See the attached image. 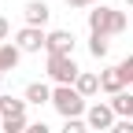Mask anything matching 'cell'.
<instances>
[{"mask_svg":"<svg viewBox=\"0 0 133 133\" xmlns=\"http://www.w3.org/2000/svg\"><path fill=\"white\" fill-rule=\"evenodd\" d=\"M59 133H89V122H85V118H66Z\"/></svg>","mask_w":133,"mask_h":133,"instance_id":"obj_15","label":"cell"},{"mask_svg":"<svg viewBox=\"0 0 133 133\" xmlns=\"http://www.w3.org/2000/svg\"><path fill=\"white\" fill-rule=\"evenodd\" d=\"M15 44H19L22 56H33V52H41V48H48V33L37 30V26H22L15 33Z\"/></svg>","mask_w":133,"mask_h":133,"instance_id":"obj_4","label":"cell"},{"mask_svg":"<svg viewBox=\"0 0 133 133\" xmlns=\"http://www.w3.org/2000/svg\"><path fill=\"white\" fill-rule=\"evenodd\" d=\"M85 122H89V129H107L111 133V126L118 122V115L111 111V104H89V111H85Z\"/></svg>","mask_w":133,"mask_h":133,"instance_id":"obj_5","label":"cell"},{"mask_svg":"<svg viewBox=\"0 0 133 133\" xmlns=\"http://www.w3.org/2000/svg\"><path fill=\"white\" fill-rule=\"evenodd\" d=\"M118 70H122V78H126V85L133 89V56H126V59L118 63Z\"/></svg>","mask_w":133,"mask_h":133,"instance_id":"obj_16","label":"cell"},{"mask_svg":"<svg viewBox=\"0 0 133 133\" xmlns=\"http://www.w3.org/2000/svg\"><path fill=\"white\" fill-rule=\"evenodd\" d=\"M74 89L85 96V100H92V96L100 92V74H92V70H81V78L74 81Z\"/></svg>","mask_w":133,"mask_h":133,"instance_id":"obj_12","label":"cell"},{"mask_svg":"<svg viewBox=\"0 0 133 133\" xmlns=\"http://www.w3.org/2000/svg\"><path fill=\"white\" fill-rule=\"evenodd\" d=\"M0 133H4V129H0Z\"/></svg>","mask_w":133,"mask_h":133,"instance_id":"obj_25","label":"cell"},{"mask_svg":"<svg viewBox=\"0 0 133 133\" xmlns=\"http://www.w3.org/2000/svg\"><path fill=\"white\" fill-rule=\"evenodd\" d=\"M126 4H129V8H133V0H126Z\"/></svg>","mask_w":133,"mask_h":133,"instance_id":"obj_23","label":"cell"},{"mask_svg":"<svg viewBox=\"0 0 133 133\" xmlns=\"http://www.w3.org/2000/svg\"><path fill=\"white\" fill-rule=\"evenodd\" d=\"M8 37H11V22L0 15V44H8Z\"/></svg>","mask_w":133,"mask_h":133,"instance_id":"obj_18","label":"cell"},{"mask_svg":"<svg viewBox=\"0 0 133 133\" xmlns=\"http://www.w3.org/2000/svg\"><path fill=\"white\" fill-rule=\"evenodd\" d=\"M19 59H22V52H19V44H15V41L0 44V74L15 70V66H19Z\"/></svg>","mask_w":133,"mask_h":133,"instance_id":"obj_11","label":"cell"},{"mask_svg":"<svg viewBox=\"0 0 133 133\" xmlns=\"http://www.w3.org/2000/svg\"><path fill=\"white\" fill-rule=\"evenodd\" d=\"M66 8H89V0H66Z\"/></svg>","mask_w":133,"mask_h":133,"instance_id":"obj_20","label":"cell"},{"mask_svg":"<svg viewBox=\"0 0 133 133\" xmlns=\"http://www.w3.org/2000/svg\"><path fill=\"white\" fill-rule=\"evenodd\" d=\"M100 92H107V96L126 92V78H122L118 66H107V70H100Z\"/></svg>","mask_w":133,"mask_h":133,"instance_id":"obj_8","label":"cell"},{"mask_svg":"<svg viewBox=\"0 0 133 133\" xmlns=\"http://www.w3.org/2000/svg\"><path fill=\"white\" fill-rule=\"evenodd\" d=\"M111 133H133V122L129 118H118V122L111 126Z\"/></svg>","mask_w":133,"mask_h":133,"instance_id":"obj_17","label":"cell"},{"mask_svg":"<svg viewBox=\"0 0 133 133\" xmlns=\"http://www.w3.org/2000/svg\"><path fill=\"white\" fill-rule=\"evenodd\" d=\"M100 4H104V0H89V8H100Z\"/></svg>","mask_w":133,"mask_h":133,"instance_id":"obj_21","label":"cell"},{"mask_svg":"<svg viewBox=\"0 0 133 133\" xmlns=\"http://www.w3.org/2000/svg\"><path fill=\"white\" fill-rule=\"evenodd\" d=\"M107 104H111V111L118 115V118H129L133 122V92H118V96H111Z\"/></svg>","mask_w":133,"mask_h":133,"instance_id":"obj_13","label":"cell"},{"mask_svg":"<svg viewBox=\"0 0 133 133\" xmlns=\"http://www.w3.org/2000/svg\"><path fill=\"white\" fill-rule=\"evenodd\" d=\"M26 133H52V129H48L44 122H30V129H26Z\"/></svg>","mask_w":133,"mask_h":133,"instance_id":"obj_19","label":"cell"},{"mask_svg":"<svg viewBox=\"0 0 133 133\" xmlns=\"http://www.w3.org/2000/svg\"><path fill=\"white\" fill-rule=\"evenodd\" d=\"M52 107L63 115V122H66V118H85L89 100L81 96L74 85H56V89H52Z\"/></svg>","mask_w":133,"mask_h":133,"instance_id":"obj_2","label":"cell"},{"mask_svg":"<svg viewBox=\"0 0 133 133\" xmlns=\"http://www.w3.org/2000/svg\"><path fill=\"white\" fill-rule=\"evenodd\" d=\"M44 70H48V78H52L56 85H74L81 78V66L74 63V56H48Z\"/></svg>","mask_w":133,"mask_h":133,"instance_id":"obj_3","label":"cell"},{"mask_svg":"<svg viewBox=\"0 0 133 133\" xmlns=\"http://www.w3.org/2000/svg\"><path fill=\"white\" fill-rule=\"evenodd\" d=\"M22 100H26V104H33V107L52 104V89H48L44 81H30V85H26V92H22Z\"/></svg>","mask_w":133,"mask_h":133,"instance_id":"obj_10","label":"cell"},{"mask_svg":"<svg viewBox=\"0 0 133 133\" xmlns=\"http://www.w3.org/2000/svg\"><path fill=\"white\" fill-rule=\"evenodd\" d=\"M126 30V15L122 11H115L107 4H100L89 11V33L92 37H118V33Z\"/></svg>","mask_w":133,"mask_h":133,"instance_id":"obj_1","label":"cell"},{"mask_svg":"<svg viewBox=\"0 0 133 133\" xmlns=\"http://www.w3.org/2000/svg\"><path fill=\"white\" fill-rule=\"evenodd\" d=\"M26 100L19 96H8V92H0V118H26Z\"/></svg>","mask_w":133,"mask_h":133,"instance_id":"obj_9","label":"cell"},{"mask_svg":"<svg viewBox=\"0 0 133 133\" xmlns=\"http://www.w3.org/2000/svg\"><path fill=\"white\" fill-rule=\"evenodd\" d=\"M0 126H4V118H0Z\"/></svg>","mask_w":133,"mask_h":133,"instance_id":"obj_24","label":"cell"},{"mask_svg":"<svg viewBox=\"0 0 133 133\" xmlns=\"http://www.w3.org/2000/svg\"><path fill=\"white\" fill-rule=\"evenodd\" d=\"M22 19H26V26L44 30V26H48V19H52V8H48L44 0H30V4L22 8Z\"/></svg>","mask_w":133,"mask_h":133,"instance_id":"obj_7","label":"cell"},{"mask_svg":"<svg viewBox=\"0 0 133 133\" xmlns=\"http://www.w3.org/2000/svg\"><path fill=\"white\" fill-rule=\"evenodd\" d=\"M74 44H78V37H74L70 30H52L44 52H48V56H74Z\"/></svg>","mask_w":133,"mask_h":133,"instance_id":"obj_6","label":"cell"},{"mask_svg":"<svg viewBox=\"0 0 133 133\" xmlns=\"http://www.w3.org/2000/svg\"><path fill=\"white\" fill-rule=\"evenodd\" d=\"M0 89H4V74H0Z\"/></svg>","mask_w":133,"mask_h":133,"instance_id":"obj_22","label":"cell"},{"mask_svg":"<svg viewBox=\"0 0 133 133\" xmlns=\"http://www.w3.org/2000/svg\"><path fill=\"white\" fill-rule=\"evenodd\" d=\"M129 92H133V89H129Z\"/></svg>","mask_w":133,"mask_h":133,"instance_id":"obj_26","label":"cell"},{"mask_svg":"<svg viewBox=\"0 0 133 133\" xmlns=\"http://www.w3.org/2000/svg\"><path fill=\"white\" fill-rule=\"evenodd\" d=\"M89 52H92V59H107L111 41H107V37H89Z\"/></svg>","mask_w":133,"mask_h":133,"instance_id":"obj_14","label":"cell"}]
</instances>
